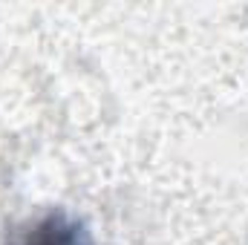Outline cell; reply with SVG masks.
I'll return each mask as SVG.
<instances>
[{
  "mask_svg": "<svg viewBox=\"0 0 248 245\" xmlns=\"http://www.w3.org/2000/svg\"><path fill=\"white\" fill-rule=\"evenodd\" d=\"M9 245H93V240L81 219L63 211H49L29 222Z\"/></svg>",
  "mask_w": 248,
  "mask_h": 245,
  "instance_id": "6da1fadb",
  "label": "cell"
}]
</instances>
